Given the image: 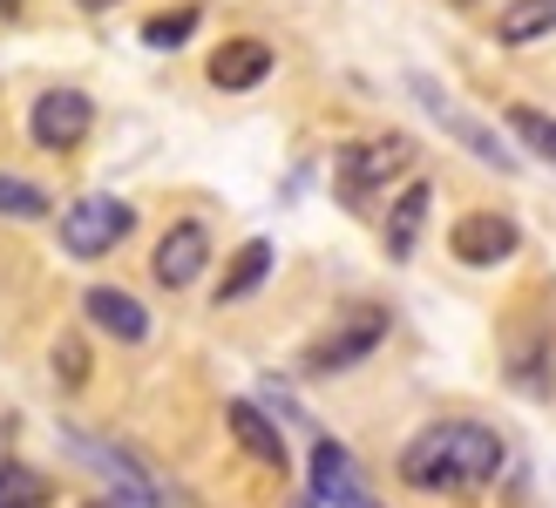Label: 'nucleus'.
I'll use <instances>...</instances> for the list:
<instances>
[{
	"label": "nucleus",
	"mask_w": 556,
	"mask_h": 508,
	"mask_svg": "<svg viewBox=\"0 0 556 508\" xmlns=\"http://www.w3.org/2000/svg\"><path fill=\"white\" fill-rule=\"evenodd\" d=\"M509 129H516V143L530 150L536 163L556 169V116H543V109H530V102H516L509 109Z\"/></svg>",
	"instance_id": "dca6fc26"
},
{
	"label": "nucleus",
	"mask_w": 556,
	"mask_h": 508,
	"mask_svg": "<svg viewBox=\"0 0 556 508\" xmlns=\"http://www.w3.org/2000/svg\"><path fill=\"white\" fill-rule=\"evenodd\" d=\"M448 251H455V265H468V271H495V265H509L522 251V224L509 211H468V217H455Z\"/></svg>",
	"instance_id": "39448f33"
},
{
	"label": "nucleus",
	"mask_w": 556,
	"mask_h": 508,
	"mask_svg": "<svg viewBox=\"0 0 556 508\" xmlns=\"http://www.w3.org/2000/svg\"><path fill=\"white\" fill-rule=\"evenodd\" d=\"M136 231V204H123V196H75V204L62 211V251L68 258H81V265H96V258H109L123 238Z\"/></svg>",
	"instance_id": "20e7f679"
},
{
	"label": "nucleus",
	"mask_w": 556,
	"mask_h": 508,
	"mask_svg": "<svg viewBox=\"0 0 556 508\" xmlns=\"http://www.w3.org/2000/svg\"><path fill=\"white\" fill-rule=\"evenodd\" d=\"M81 319H89L96 332H109L116 346H143V339H150L143 299L123 292V285H89V292H81Z\"/></svg>",
	"instance_id": "9b49d317"
},
{
	"label": "nucleus",
	"mask_w": 556,
	"mask_h": 508,
	"mask_svg": "<svg viewBox=\"0 0 556 508\" xmlns=\"http://www.w3.org/2000/svg\"><path fill=\"white\" fill-rule=\"evenodd\" d=\"M278 68V54H271V41H258V35H231V41H217V54H211V89H225V96H244V89H258V81Z\"/></svg>",
	"instance_id": "9d476101"
},
{
	"label": "nucleus",
	"mask_w": 556,
	"mask_h": 508,
	"mask_svg": "<svg viewBox=\"0 0 556 508\" xmlns=\"http://www.w3.org/2000/svg\"><path fill=\"white\" fill-rule=\"evenodd\" d=\"M407 89H414V96H421V109H428V116H434L441 129H448V136H455V143H462V150H476V156H482L489 169H503V177H516V156H509V143H503V136H495V129H482L476 116H468V109H455V102H448V96H441V89H434V81H428V75H414V81H407Z\"/></svg>",
	"instance_id": "6e6552de"
},
{
	"label": "nucleus",
	"mask_w": 556,
	"mask_h": 508,
	"mask_svg": "<svg viewBox=\"0 0 556 508\" xmlns=\"http://www.w3.org/2000/svg\"><path fill=\"white\" fill-rule=\"evenodd\" d=\"M54 204H48V190L41 183H27L14 177V169H0V217H14V224H41Z\"/></svg>",
	"instance_id": "f3484780"
},
{
	"label": "nucleus",
	"mask_w": 556,
	"mask_h": 508,
	"mask_svg": "<svg viewBox=\"0 0 556 508\" xmlns=\"http://www.w3.org/2000/svg\"><path fill=\"white\" fill-rule=\"evenodd\" d=\"M387 326H394V319H387V305H346V313L332 319V326L313 339V346H305V359H299V366H305L313 380L353 373L359 359H374V353L387 346Z\"/></svg>",
	"instance_id": "f03ea898"
},
{
	"label": "nucleus",
	"mask_w": 556,
	"mask_h": 508,
	"mask_svg": "<svg viewBox=\"0 0 556 508\" xmlns=\"http://www.w3.org/2000/svg\"><path fill=\"white\" fill-rule=\"evenodd\" d=\"M225 428L238 434V447H244L252 461H265V468H278V474L292 468V447H286V434H278V420H271L258 401H225Z\"/></svg>",
	"instance_id": "ddd939ff"
},
{
	"label": "nucleus",
	"mask_w": 556,
	"mask_h": 508,
	"mask_svg": "<svg viewBox=\"0 0 556 508\" xmlns=\"http://www.w3.org/2000/svg\"><path fill=\"white\" fill-rule=\"evenodd\" d=\"M21 8H27V0H0V21H14Z\"/></svg>",
	"instance_id": "4be33fe9"
},
{
	"label": "nucleus",
	"mask_w": 556,
	"mask_h": 508,
	"mask_svg": "<svg viewBox=\"0 0 556 508\" xmlns=\"http://www.w3.org/2000/svg\"><path fill=\"white\" fill-rule=\"evenodd\" d=\"M75 8H81V14H109V8H116V0H75Z\"/></svg>",
	"instance_id": "412c9836"
},
{
	"label": "nucleus",
	"mask_w": 556,
	"mask_h": 508,
	"mask_svg": "<svg viewBox=\"0 0 556 508\" xmlns=\"http://www.w3.org/2000/svg\"><path fill=\"white\" fill-rule=\"evenodd\" d=\"M271 265H278V244H271V238H244L231 258H225V271H217V292H211V299H217V305H244V299H252L265 278H271Z\"/></svg>",
	"instance_id": "4468645a"
},
{
	"label": "nucleus",
	"mask_w": 556,
	"mask_h": 508,
	"mask_svg": "<svg viewBox=\"0 0 556 508\" xmlns=\"http://www.w3.org/2000/svg\"><path fill=\"white\" fill-rule=\"evenodd\" d=\"M48 474L21 468V461H0V508H48Z\"/></svg>",
	"instance_id": "a211bd4d"
},
{
	"label": "nucleus",
	"mask_w": 556,
	"mask_h": 508,
	"mask_svg": "<svg viewBox=\"0 0 556 508\" xmlns=\"http://www.w3.org/2000/svg\"><path fill=\"white\" fill-rule=\"evenodd\" d=\"M204 271H211V231L198 217H177L170 231L156 238V251H150V278L163 292H190Z\"/></svg>",
	"instance_id": "0eeeda50"
},
{
	"label": "nucleus",
	"mask_w": 556,
	"mask_h": 508,
	"mask_svg": "<svg viewBox=\"0 0 556 508\" xmlns=\"http://www.w3.org/2000/svg\"><path fill=\"white\" fill-rule=\"evenodd\" d=\"M543 35H556V0H509V8L495 14V41L503 48H530Z\"/></svg>",
	"instance_id": "2eb2a0df"
},
{
	"label": "nucleus",
	"mask_w": 556,
	"mask_h": 508,
	"mask_svg": "<svg viewBox=\"0 0 556 508\" xmlns=\"http://www.w3.org/2000/svg\"><path fill=\"white\" fill-rule=\"evenodd\" d=\"M48 366H54V380H62L68 393H81V386H89V373H96V366H89V339L62 332V339H54V353H48Z\"/></svg>",
	"instance_id": "6ab92c4d"
},
{
	"label": "nucleus",
	"mask_w": 556,
	"mask_h": 508,
	"mask_svg": "<svg viewBox=\"0 0 556 508\" xmlns=\"http://www.w3.org/2000/svg\"><path fill=\"white\" fill-rule=\"evenodd\" d=\"M503 461H509V447L495 428H482V420H428V428L401 447L394 468L414 495H476L503 474Z\"/></svg>",
	"instance_id": "f257e3e1"
},
{
	"label": "nucleus",
	"mask_w": 556,
	"mask_h": 508,
	"mask_svg": "<svg viewBox=\"0 0 556 508\" xmlns=\"http://www.w3.org/2000/svg\"><path fill=\"white\" fill-rule=\"evenodd\" d=\"M305 495L326 501V508H353V501H367V482H359V468L353 455L332 434L313 441V468H305Z\"/></svg>",
	"instance_id": "1a4fd4ad"
},
{
	"label": "nucleus",
	"mask_w": 556,
	"mask_h": 508,
	"mask_svg": "<svg viewBox=\"0 0 556 508\" xmlns=\"http://www.w3.org/2000/svg\"><path fill=\"white\" fill-rule=\"evenodd\" d=\"M407 169H414V136H359V143H346L332 156V183H340V196L359 211L374 190H387L394 177H407Z\"/></svg>",
	"instance_id": "7ed1b4c3"
},
{
	"label": "nucleus",
	"mask_w": 556,
	"mask_h": 508,
	"mask_svg": "<svg viewBox=\"0 0 556 508\" xmlns=\"http://www.w3.org/2000/svg\"><path fill=\"white\" fill-rule=\"evenodd\" d=\"M353 508H374V501H353Z\"/></svg>",
	"instance_id": "5701e85b"
},
{
	"label": "nucleus",
	"mask_w": 556,
	"mask_h": 508,
	"mask_svg": "<svg viewBox=\"0 0 556 508\" xmlns=\"http://www.w3.org/2000/svg\"><path fill=\"white\" fill-rule=\"evenodd\" d=\"M89 129H96V102H89V89H41L35 109H27V136H35V150H48V156L75 150Z\"/></svg>",
	"instance_id": "423d86ee"
},
{
	"label": "nucleus",
	"mask_w": 556,
	"mask_h": 508,
	"mask_svg": "<svg viewBox=\"0 0 556 508\" xmlns=\"http://www.w3.org/2000/svg\"><path fill=\"white\" fill-rule=\"evenodd\" d=\"M198 21H204V8H170V14H150L143 21V48H184L190 35H198Z\"/></svg>",
	"instance_id": "aec40b11"
},
{
	"label": "nucleus",
	"mask_w": 556,
	"mask_h": 508,
	"mask_svg": "<svg viewBox=\"0 0 556 508\" xmlns=\"http://www.w3.org/2000/svg\"><path fill=\"white\" fill-rule=\"evenodd\" d=\"M428 211H434V183H428V177H407V183H401V196L387 204V224H380L387 258H394V265H407V258H414V244H421Z\"/></svg>",
	"instance_id": "f8f14e48"
}]
</instances>
